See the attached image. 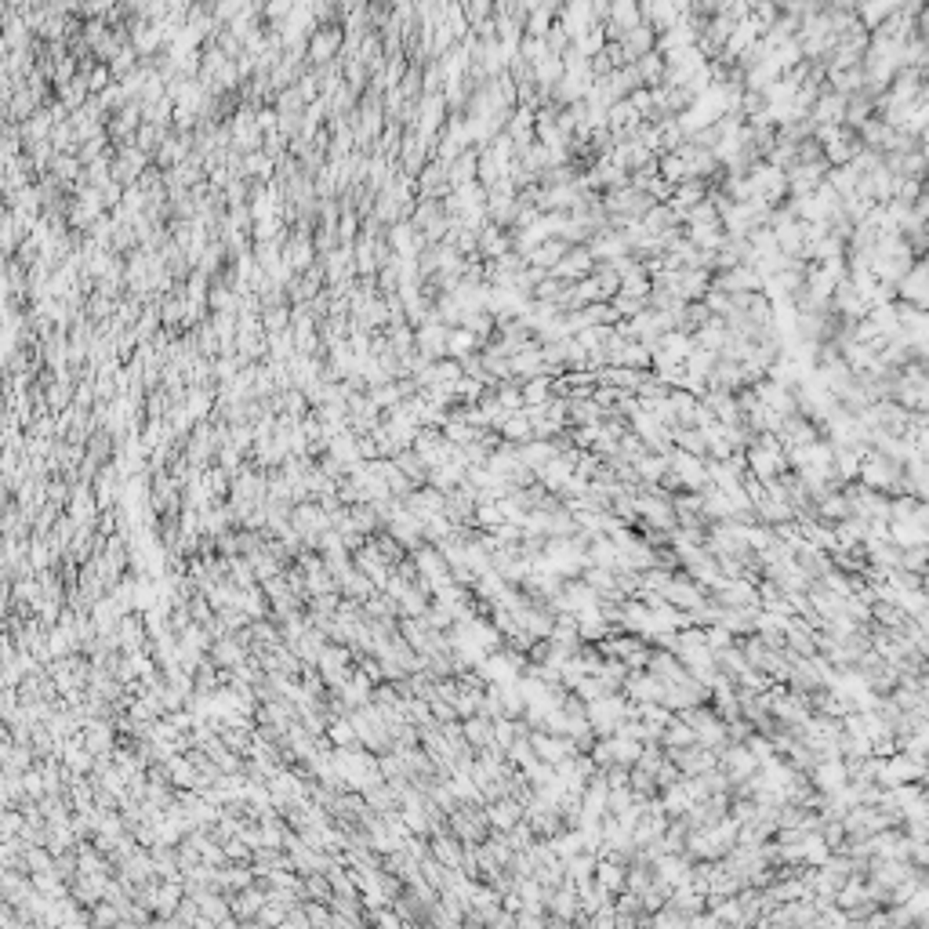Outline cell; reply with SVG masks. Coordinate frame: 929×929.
I'll return each instance as SVG.
<instances>
[{
	"instance_id": "1",
	"label": "cell",
	"mask_w": 929,
	"mask_h": 929,
	"mask_svg": "<svg viewBox=\"0 0 929 929\" xmlns=\"http://www.w3.org/2000/svg\"><path fill=\"white\" fill-rule=\"evenodd\" d=\"M806 777H810V784H813L817 792H835V788H843V784L850 781L843 759H821Z\"/></svg>"
},
{
	"instance_id": "2",
	"label": "cell",
	"mask_w": 929,
	"mask_h": 929,
	"mask_svg": "<svg viewBox=\"0 0 929 929\" xmlns=\"http://www.w3.org/2000/svg\"><path fill=\"white\" fill-rule=\"evenodd\" d=\"M498 432L505 436V443H527V439H534V429H530V418L523 414V407H520V410H509L505 421L498 425Z\"/></svg>"
},
{
	"instance_id": "3",
	"label": "cell",
	"mask_w": 929,
	"mask_h": 929,
	"mask_svg": "<svg viewBox=\"0 0 929 929\" xmlns=\"http://www.w3.org/2000/svg\"><path fill=\"white\" fill-rule=\"evenodd\" d=\"M668 436H672V447H679V450H686V454H693V458H704V450H708L704 429H679V425H675Z\"/></svg>"
},
{
	"instance_id": "4",
	"label": "cell",
	"mask_w": 929,
	"mask_h": 929,
	"mask_svg": "<svg viewBox=\"0 0 929 929\" xmlns=\"http://www.w3.org/2000/svg\"><path fill=\"white\" fill-rule=\"evenodd\" d=\"M490 726H494V719H487V715H469L465 722H461V730H465V741L480 752V748H487L490 741H494V733H490Z\"/></svg>"
},
{
	"instance_id": "5",
	"label": "cell",
	"mask_w": 929,
	"mask_h": 929,
	"mask_svg": "<svg viewBox=\"0 0 929 929\" xmlns=\"http://www.w3.org/2000/svg\"><path fill=\"white\" fill-rule=\"evenodd\" d=\"M624 868L628 864H614V861H596V872H592V883L611 890V894H621L624 890Z\"/></svg>"
},
{
	"instance_id": "6",
	"label": "cell",
	"mask_w": 929,
	"mask_h": 929,
	"mask_svg": "<svg viewBox=\"0 0 929 929\" xmlns=\"http://www.w3.org/2000/svg\"><path fill=\"white\" fill-rule=\"evenodd\" d=\"M901 571H912V574H926V545H912V549H901Z\"/></svg>"
},
{
	"instance_id": "7",
	"label": "cell",
	"mask_w": 929,
	"mask_h": 929,
	"mask_svg": "<svg viewBox=\"0 0 929 929\" xmlns=\"http://www.w3.org/2000/svg\"><path fill=\"white\" fill-rule=\"evenodd\" d=\"M741 744H744V748H748V752H752L759 762H762V759H770V755H777V752H773V741H770L766 733H759V730H752V733H748Z\"/></svg>"
},
{
	"instance_id": "8",
	"label": "cell",
	"mask_w": 929,
	"mask_h": 929,
	"mask_svg": "<svg viewBox=\"0 0 929 929\" xmlns=\"http://www.w3.org/2000/svg\"><path fill=\"white\" fill-rule=\"evenodd\" d=\"M704 642H708V650H722V646H733L737 635L722 624H704Z\"/></svg>"
}]
</instances>
